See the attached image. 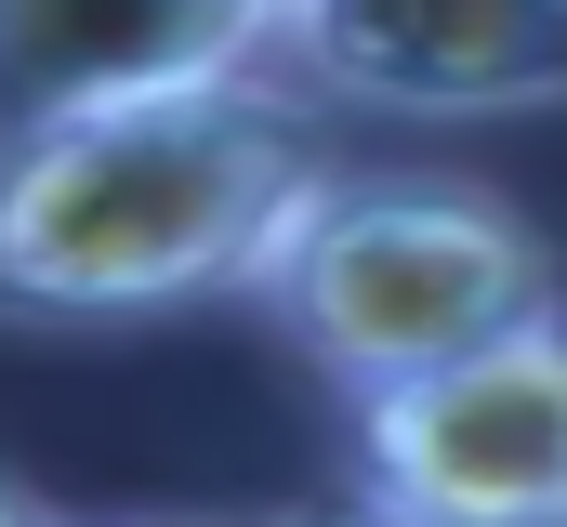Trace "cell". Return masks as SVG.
<instances>
[{
	"label": "cell",
	"instance_id": "6da1fadb",
	"mask_svg": "<svg viewBox=\"0 0 567 527\" xmlns=\"http://www.w3.org/2000/svg\"><path fill=\"white\" fill-rule=\"evenodd\" d=\"M317 185H330L317 145L251 66L66 106L40 132H0V303L13 317H172L238 290L265 303Z\"/></svg>",
	"mask_w": 567,
	"mask_h": 527
},
{
	"label": "cell",
	"instance_id": "7a4b0ae2",
	"mask_svg": "<svg viewBox=\"0 0 567 527\" xmlns=\"http://www.w3.org/2000/svg\"><path fill=\"white\" fill-rule=\"evenodd\" d=\"M265 317L343 395H383L502 343V330H542L555 251L488 185H423V172L410 185H317V211L290 225L278 277H265Z\"/></svg>",
	"mask_w": 567,
	"mask_h": 527
},
{
	"label": "cell",
	"instance_id": "3957f363",
	"mask_svg": "<svg viewBox=\"0 0 567 527\" xmlns=\"http://www.w3.org/2000/svg\"><path fill=\"white\" fill-rule=\"evenodd\" d=\"M357 488L383 515H435V527L567 515V330L542 317L423 383L357 395Z\"/></svg>",
	"mask_w": 567,
	"mask_h": 527
},
{
	"label": "cell",
	"instance_id": "277c9868",
	"mask_svg": "<svg viewBox=\"0 0 567 527\" xmlns=\"http://www.w3.org/2000/svg\"><path fill=\"white\" fill-rule=\"evenodd\" d=\"M278 53L330 106L542 120L567 106V0H278Z\"/></svg>",
	"mask_w": 567,
	"mask_h": 527
},
{
	"label": "cell",
	"instance_id": "5b68a950",
	"mask_svg": "<svg viewBox=\"0 0 567 527\" xmlns=\"http://www.w3.org/2000/svg\"><path fill=\"white\" fill-rule=\"evenodd\" d=\"M278 0H0V132H40L66 106H120L158 80L265 66Z\"/></svg>",
	"mask_w": 567,
	"mask_h": 527
},
{
	"label": "cell",
	"instance_id": "8992f818",
	"mask_svg": "<svg viewBox=\"0 0 567 527\" xmlns=\"http://www.w3.org/2000/svg\"><path fill=\"white\" fill-rule=\"evenodd\" d=\"M0 515H40V502H27V488H13V475H0Z\"/></svg>",
	"mask_w": 567,
	"mask_h": 527
}]
</instances>
